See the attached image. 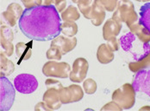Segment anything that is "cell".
Segmentation results:
<instances>
[{"mask_svg":"<svg viewBox=\"0 0 150 111\" xmlns=\"http://www.w3.org/2000/svg\"><path fill=\"white\" fill-rule=\"evenodd\" d=\"M60 18L54 5H39L25 9L18 25L21 32L30 40L52 41L60 35Z\"/></svg>","mask_w":150,"mask_h":111,"instance_id":"6da1fadb","label":"cell"},{"mask_svg":"<svg viewBox=\"0 0 150 111\" xmlns=\"http://www.w3.org/2000/svg\"><path fill=\"white\" fill-rule=\"evenodd\" d=\"M121 48L123 51L131 54L134 61H139L150 53V44L142 42L131 32L125 33L119 39Z\"/></svg>","mask_w":150,"mask_h":111,"instance_id":"7a4b0ae2","label":"cell"},{"mask_svg":"<svg viewBox=\"0 0 150 111\" xmlns=\"http://www.w3.org/2000/svg\"><path fill=\"white\" fill-rule=\"evenodd\" d=\"M112 18L120 23H125L129 28L139 21L134 4L130 0H120Z\"/></svg>","mask_w":150,"mask_h":111,"instance_id":"3957f363","label":"cell"},{"mask_svg":"<svg viewBox=\"0 0 150 111\" xmlns=\"http://www.w3.org/2000/svg\"><path fill=\"white\" fill-rule=\"evenodd\" d=\"M136 92L132 83H124L112 93V101L116 102L122 110H129L135 103Z\"/></svg>","mask_w":150,"mask_h":111,"instance_id":"277c9868","label":"cell"},{"mask_svg":"<svg viewBox=\"0 0 150 111\" xmlns=\"http://www.w3.org/2000/svg\"><path fill=\"white\" fill-rule=\"evenodd\" d=\"M0 78V110L8 111L14 103L16 90L5 76H1Z\"/></svg>","mask_w":150,"mask_h":111,"instance_id":"5b68a950","label":"cell"},{"mask_svg":"<svg viewBox=\"0 0 150 111\" xmlns=\"http://www.w3.org/2000/svg\"><path fill=\"white\" fill-rule=\"evenodd\" d=\"M72 71L71 66L66 62L49 60L42 67V73L48 77L67 78Z\"/></svg>","mask_w":150,"mask_h":111,"instance_id":"8992f818","label":"cell"},{"mask_svg":"<svg viewBox=\"0 0 150 111\" xmlns=\"http://www.w3.org/2000/svg\"><path fill=\"white\" fill-rule=\"evenodd\" d=\"M38 81L35 76L31 74H19L14 78V86L16 90L21 94H32L38 88Z\"/></svg>","mask_w":150,"mask_h":111,"instance_id":"52a82bcc","label":"cell"},{"mask_svg":"<svg viewBox=\"0 0 150 111\" xmlns=\"http://www.w3.org/2000/svg\"><path fill=\"white\" fill-rule=\"evenodd\" d=\"M132 85L136 93H142L150 98V69L135 72Z\"/></svg>","mask_w":150,"mask_h":111,"instance_id":"ba28073f","label":"cell"},{"mask_svg":"<svg viewBox=\"0 0 150 111\" xmlns=\"http://www.w3.org/2000/svg\"><path fill=\"white\" fill-rule=\"evenodd\" d=\"M14 39V33L11 30V26L7 25L5 23L1 22V28H0V44L1 47L4 50V53L7 57L12 56L14 52V45L12 41Z\"/></svg>","mask_w":150,"mask_h":111,"instance_id":"9c48e42d","label":"cell"},{"mask_svg":"<svg viewBox=\"0 0 150 111\" xmlns=\"http://www.w3.org/2000/svg\"><path fill=\"white\" fill-rule=\"evenodd\" d=\"M60 101L63 104L77 102L84 97V90L78 84H72L68 87H63L60 90Z\"/></svg>","mask_w":150,"mask_h":111,"instance_id":"30bf717a","label":"cell"},{"mask_svg":"<svg viewBox=\"0 0 150 111\" xmlns=\"http://www.w3.org/2000/svg\"><path fill=\"white\" fill-rule=\"evenodd\" d=\"M89 69V64L86 58L79 57L75 59L69 78L73 82H81L86 79Z\"/></svg>","mask_w":150,"mask_h":111,"instance_id":"8fae6325","label":"cell"},{"mask_svg":"<svg viewBox=\"0 0 150 111\" xmlns=\"http://www.w3.org/2000/svg\"><path fill=\"white\" fill-rule=\"evenodd\" d=\"M77 45V38L75 37H67L59 35L55 38H54L51 42V46L57 47L62 53V55H66L67 53L74 49Z\"/></svg>","mask_w":150,"mask_h":111,"instance_id":"7c38bea8","label":"cell"},{"mask_svg":"<svg viewBox=\"0 0 150 111\" xmlns=\"http://www.w3.org/2000/svg\"><path fill=\"white\" fill-rule=\"evenodd\" d=\"M42 99H43V102L52 110H59L61 107V105L63 104L60 101V90H57L54 88L47 89Z\"/></svg>","mask_w":150,"mask_h":111,"instance_id":"4fadbf2b","label":"cell"},{"mask_svg":"<svg viewBox=\"0 0 150 111\" xmlns=\"http://www.w3.org/2000/svg\"><path fill=\"white\" fill-rule=\"evenodd\" d=\"M106 16V10L101 4L100 0H94L92 4L91 20L94 26H99L105 21Z\"/></svg>","mask_w":150,"mask_h":111,"instance_id":"5bb4252c","label":"cell"},{"mask_svg":"<svg viewBox=\"0 0 150 111\" xmlns=\"http://www.w3.org/2000/svg\"><path fill=\"white\" fill-rule=\"evenodd\" d=\"M122 28V23L115 20L114 18H110L105 22L103 27V37L105 40H108L111 37H117L120 34Z\"/></svg>","mask_w":150,"mask_h":111,"instance_id":"9a60e30c","label":"cell"},{"mask_svg":"<svg viewBox=\"0 0 150 111\" xmlns=\"http://www.w3.org/2000/svg\"><path fill=\"white\" fill-rule=\"evenodd\" d=\"M97 58L98 62L102 64H108L111 63L114 58V51H112L107 44H102L98 46L97 51Z\"/></svg>","mask_w":150,"mask_h":111,"instance_id":"2e32d148","label":"cell"},{"mask_svg":"<svg viewBox=\"0 0 150 111\" xmlns=\"http://www.w3.org/2000/svg\"><path fill=\"white\" fill-rule=\"evenodd\" d=\"M33 41V40H32ZM30 43H17L16 44V54L19 59V62L29 60L32 56V46L33 42Z\"/></svg>","mask_w":150,"mask_h":111,"instance_id":"e0dca14e","label":"cell"},{"mask_svg":"<svg viewBox=\"0 0 150 111\" xmlns=\"http://www.w3.org/2000/svg\"><path fill=\"white\" fill-rule=\"evenodd\" d=\"M129 29L133 34H135L142 42L147 43V44L150 42V32L146 27H144L139 21L135 23V24H133L132 26H130Z\"/></svg>","mask_w":150,"mask_h":111,"instance_id":"ac0fdd59","label":"cell"},{"mask_svg":"<svg viewBox=\"0 0 150 111\" xmlns=\"http://www.w3.org/2000/svg\"><path fill=\"white\" fill-rule=\"evenodd\" d=\"M15 71L14 64L7 58V56L1 52L0 54V73L1 76H11Z\"/></svg>","mask_w":150,"mask_h":111,"instance_id":"d6986e66","label":"cell"},{"mask_svg":"<svg viewBox=\"0 0 150 111\" xmlns=\"http://www.w3.org/2000/svg\"><path fill=\"white\" fill-rule=\"evenodd\" d=\"M80 11L78 7L69 5L63 12H61V19L64 22H75L80 18Z\"/></svg>","mask_w":150,"mask_h":111,"instance_id":"ffe728a7","label":"cell"},{"mask_svg":"<svg viewBox=\"0 0 150 111\" xmlns=\"http://www.w3.org/2000/svg\"><path fill=\"white\" fill-rule=\"evenodd\" d=\"M129 68L130 71H132L134 73L139 71V70H142V69H150V53L139 61L129 63Z\"/></svg>","mask_w":150,"mask_h":111,"instance_id":"44dd1931","label":"cell"},{"mask_svg":"<svg viewBox=\"0 0 150 111\" xmlns=\"http://www.w3.org/2000/svg\"><path fill=\"white\" fill-rule=\"evenodd\" d=\"M139 22L150 32V2L140 8Z\"/></svg>","mask_w":150,"mask_h":111,"instance_id":"7402d4cb","label":"cell"},{"mask_svg":"<svg viewBox=\"0 0 150 111\" xmlns=\"http://www.w3.org/2000/svg\"><path fill=\"white\" fill-rule=\"evenodd\" d=\"M93 1L94 0H79V3L77 4L81 14H83V16L87 19H91Z\"/></svg>","mask_w":150,"mask_h":111,"instance_id":"603a6c76","label":"cell"},{"mask_svg":"<svg viewBox=\"0 0 150 111\" xmlns=\"http://www.w3.org/2000/svg\"><path fill=\"white\" fill-rule=\"evenodd\" d=\"M60 32L67 37H75L78 32V25L75 22H64L61 24Z\"/></svg>","mask_w":150,"mask_h":111,"instance_id":"cb8c5ba5","label":"cell"},{"mask_svg":"<svg viewBox=\"0 0 150 111\" xmlns=\"http://www.w3.org/2000/svg\"><path fill=\"white\" fill-rule=\"evenodd\" d=\"M83 89L86 94L92 95L97 91V89H98L97 82L92 78H87L83 82Z\"/></svg>","mask_w":150,"mask_h":111,"instance_id":"d4e9b609","label":"cell"},{"mask_svg":"<svg viewBox=\"0 0 150 111\" xmlns=\"http://www.w3.org/2000/svg\"><path fill=\"white\" fill-rule=\"evenodd\" d=\"M62 53L60 49L57 47L54 46H51L46 53V57L48 60H56V61H60L62 57Z\"/></svg>","mask_w":150,"mask_h":111,"instance_id":"484cf974","label":"cell"},{"mask_svg":"<svg viewBox=\"0 0 150 111\" xmlns=\"http://www.w3.org/2000/svg\"><path fill=\"white\" fill-rule=\"evenodd\" d=\"M6 11H9V12H11V14H13L18 19V21L21 18V16L23 15V11H24L23 10L22 6L20 4H16V3H11V4H10L8 5V7H7Z\"/></svg>","mask_w":150,"mask_h":111,"instance_id":"4316f807","label":"cell"},{"mask_svg":"<svg viewBox=\"0 0 150 111\" xmlns=\"http://www.w3.org/2000/svg\"><path fill=\"white\" fill-rule=\"evenodd\" d=\"M2 17L4 19V23L11 27H14L18 20L13 14H11V12H9L7 11H4L2 13Z\"/></svg>","mask_w":150,"mask_h":111,"instance_id":"83f0119b","label":"cell"},{"mask_svg":"<svg viewBox=\"0 0 150 111\" xmlns=\"http://www.w3.org/2000/svg\"><path fill=\"white\" fill-rule=\"evenodd\" d=\"M100 2L104 5L106 11L111 12V11H115L119 1L118 0H100Z\"/></svg>","mask_w":150,"mask_h":111,"instance_id":"f1b7e54d","label":"cell"},{"mask_svg":"<svg viewBox=\"0 0 150 111\" xmlns=\"http://www.w3.org/2000/svg\"><path fill=\"white\" fill-rule=\"evenodd\" d=\"M45 85L47 87V89H50V88H54V89H57V90H61L63 88L62 86V83L60 82V81L55 79H53V78H48V79L46 80Z\"/></svg>","mask_w":150,"mask_h":111,"instance_id":"f546056e","label":"cell"},{"mask_svg":"<svg viewBox=\"0 0 150 111\" xmlns=\"http://www.w3.org/2000/svg\"><path fill=\"white\" fill-rule=\"evenodd\" d=\"M107 45L110 47V49L112 51L115 52V51H117L119 49L120 43H119V40L117 39V37H111V38L107 40Z\"/></svg>","mask_w":150,"mask_h":111,"instance_id":"4dcf8cb0","label":"cell"},{"mask_svg":"<svg viewBox=\"0 0 150 111\" xmlns=\"http://www.w3.org/2000/svg\"><path fill=\"white\" fill-rule=\"evenodd\" d=\"M23 4L25 6V9H30L32 7L42 5L43 0H21Z\"/></svg>","mask_w":150,"mask_h":111,"instance_id":"1f68e13d","label":"cell"},{"mask_svg":"<svg viewBox=\"0 0 150 111\" xmlns=\"http://www.w3.org/2000/svg\"><path fill=\"white\" fill-rule=\"evenodd\" d=\"M101 110H117L121 111L122 110V108L119 106L116 102L112 101V102H110L108 103H106L103 108H101Z\"/></svg>","mask_w":150,"mask_h":111,"instance_id":"d6a6232c","label":"cell"},{"mask_svg":"<svg viewBox=\"0 0 150 111\" xmlns=\"http://www.w3.org/2000/svg\"><path fill=\"white\" fill-rule=\"evenodd\" d=\"M54 6L59 12H63L67 9V0H54Z\"/></svg>","mask_w":150,"mask_h":111,"instance_id":"836d02e7","label":"cell"},{"mask_svg":"<svg viewBox=\"0 0 150 111\" xmlns=\"http://www.w3.org/2000/svg\"><path fill=\"white\" fill-rule=\"evenodd\" d=\"M35 111H41V110H44V111H50L52 110L47 104H46L44 102H38L35 107Z\"/></svg>","mask_w":150,"mask_h":111,"instance_id":"e575fe53","label":"cell"},{"mask_svg":"<svg viewBox=\"0 0 150 111\" xmlns=\"http://www.w3.org/2000/svg\"><path fill=\"white\" fill-rule=\"evenodd\" d=\"M42 4L43 5H47V6L53 5V4H54V0H43Z\"/></svg>","mask_w":150,"mask_h":111,"instance_id":"d590c367","label":"cell"},{"mask_svg":"<svg viewBox=\"0 0 150 111\" xmlns=\"http://www.w3.org/2000/svg\"><path fill=\"white\" fill-rule=\"evenodd\" d=\"M140 110H150V106H145L140 109Z\"/></svg>","mask_w":150,"mask_h":111,"instance_id":"8d00e7d4","label":"cell"},{"mask_svg":"<svg viewBox=\"0 0 150 111\" xmlns=\"http://www.w3.org/2000/svg\"><path fill=\"white\" fill-rule=\"evenodd\" d=\"M136 1H138V2H149L150 0H136Z\"/></svg>","mask_w":150,"mask_h":111,"instance_id":"74e56055","label":"cell"},{"mask_svg":"<svg viewBox=\"0 0 150 111\" xmlns=\"http://www.w3.org/2000/svg\"><path fill=\"white\" fill-rule=\"evenodd\" d=\"M72 2L74 3V4H78L79 3V0H72Z\"/></svg>","mask_w":150,"mask_h":111,"instance_id":"f35d334b","label":"cell"}]
</instances>
